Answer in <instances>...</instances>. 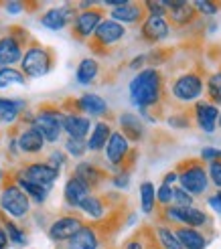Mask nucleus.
<instances>
[{
	"instance_id": "nucleus-1",
	"label": "nucleus",
	"mask_w": 221,
	"mask_h": 249,
	"mask_svg": "<svg viewBox=\"0 0 221 249\" xmlns=\"http://www.w3.org/2000/svg\"><path fill=\"white\" fill-rule=\"evenodd\" d=\"M130 99L138 107L154 106L161 99V75L156 69H144L130 81Z\"/></svg>"
},
{
	"instance_id": "nucleus-2",
	"label": "nucleus",
	"mask_w": 221,
	"mask_h": 249,
	"mask_svg": "<svg viewBox=\"0 0 221 249\" xmlns=\"http://www.w3.org/2000/svg\"><path fill=\"white\" fill-rule=\"evenodd\" d=\"M22 71L29 77H43L51 71V55L41 47H31L20 59Z\"/></svg>"
},
{
	"instance_id": "nucleus-3",
	"label": "nucleus",
	"mask_w": 221,
	"mask_h": 249,
	"mask_svg": "<svg viewBox=\"0 0 221 249\" xmlns=\"http://www.w3.org/2000/svg\"><path fill=\"white\" fill-rule=\"evenodd\" d=\"M0 207H2L4 213H8L10 217H24L29 213L31 203L29 196L24 195L18 186H6L2 191V196H0Z\"/></svg>"
},
{
	"instance_id": "nucleus-4",
	"label": "nucleus",
	"mask_w": 221,
	"mask_h": 249,
	"mask_svg": "<svg viewBox=\"0 0 221 249\" xmlns=\"http://www.w3.org/2000/svg\"><path fill=\"white\" fill-rule=\"evenodd\" d=\"M33 128L43 136L45 142H57L61 130H63V116L59 111H41L35 118Z\"/></svg>"
},
{
	"instance_id": "nucleus-5",
	"label": "nucleus",
	"mask_w": 221,
	"mask_h": 249,
	"mask_svg": "<svg viewBox=\"0 0 221 249\" xmlns=\"http://www.w3.org/2000/svg\"><path fill=\"white\" fill-rule=\"evenodd\" d=\"M203 93V81L197 73H185L173 83V97L179 102H195Z\"/></svg>"
},
{
	"instance_id": "nucleus-6",
	"label": "nucleus",
	"mask_w": 221,
	"mask_h": 249,
	"mask_svg": "<svg viewBox=\"0 0 221 249\" xmlns=\"http://www.w3.org/2000/svg\"><path fill=\"white\" fill-rule=\"evenodd\" d=\"M179 182H181V189L187 191L191 196L193 195H201L207 191V184H209V177L203 166L199 164H189L185 170L179 174Z\"/></svg>"
},
{
	"instance_id": "nucleus-7",
	"label": "nucleus",
	"mask_w": 221,
	"mask_h": 249,
	"mask_svg": "<svg viewBox=\"0 0 221 249\" xmlns=\"http://www.w3.org/2000/svg\"><path fill=\"white\" fill-rule=\"evenodd\" d=\"M81 227H83L81 219H77V217H61V219H57L53 223L51 229H49V237H51L53 241H67Z\"/></svg>"
},
{
	"instance_id": "nucleus-8",
	"label": "nucleus",
	"mask_w": 221,
	"mask_h": 249,
	"mask_svg": "<svg viewBox=\"0 0 221 249\" xmlns=\"http://www.w3.org/2000/svg\"><path fill=\"white\" fill-rule=\"evenodd\" d=\"M166 217L173 219V221H179V223H187V227L195 229V227H203L207 223V215L203 211L195 209V207H189V209H179V207H170L166 211Z\"/></svg>"
},
{
	"instance_id": "nucleus-9",
	"label": "nucleus",
	"mask_w": 221,
	"mask_h": 249,
	"mask_svg": "<svg viewBox=\"0 0 221 249\" xmlns=\"http://www.w3.org/2000/svg\"><path fill=\"white\" fill-rule=\"evenodd\" d=\"M57 177H59V172L55 168H51L49 164H31V166H27V170H24L22 178L49 189V186L57 180Z\"/></svg>"
},
{
	"instance_id": "nucleus-10",
	"label": "nucleus",
	"mask_w": 221,
	"mask_h": 249,
	"mask_svg": "<svg viewBox=\"0 0 221 249\" xmlns=\"http://www.w3.org/2000/svg\"><path fill=\"white\" fill-rule=\"evenodd\" d=\"M128 140H126V136L122 134V132H114V134H110V138L106 142V156L108 160L112 164H122V160L126 158L128 154Z\"/></svg>"
},
{
	"instance_id": "nucleus-11",
	"label": "nucleus",
	"mask_w": 221,
	"mask_h": 249,
	"mask_svg": "<svg viewBox=\"0 0 221 249\" xmlns=\"http://www.w3.org/2000/svg\"><path fill=\"white\" fill-rule=\"evenodd\" d=\"M195 116H197V124L199 128L207 134H213L215 126H217V118H219V109L217 106L209 104V102H199L195 106Z\"/></svg>"
},
{
	"instance_id": "nucleus-12",
	"label": "nucleus",
	"mask_w": 221,
	"mask_h": 249,
	"mask_svg": "<svg viewBox=\"0 0 221 249\" xmlns=\"http://www.w3.org/2000/svg\"><path fill=\"white\" fill-rule=\"evenodd\" d=\"M102 22V12L100 10H85V12H79L77 18H75V35L79 39H85L95 33V29L100 27Z\"/></svg>"
},
{
	"instance_id": "nucleus-13",
	"label": "nucleus",
	"mask_w": 221,
	"mask_h": 249,
	"mask_svg": "<svg viewBox=\"0 0 221 249\" xmlns=\"http://www.w3.org/2000/svg\"><path fill=\"white\" fill-rule=\"evenodd\" d=\"M95 39L100 41V43H104V45H112V43H116V41H120L122 36L126 35V29L122 27L120 22H116V20H102L100 22V27L95 29Z\"/></svg>"
},
{
	"instance_id": "nucleus-14",
	"label": "nucleus",
	"mask_w": 221,
	"mask_h": 249,
	"mask_svg": "<svg viewBox=\"0 0 221 249\" xmlns=\"http://www.w3.org/2000/svg\"><path fill=\"white\" fill-rule=\"evenodd\" d=\"M22 59V51H20V45L17 39L12 36H4L0 39V65H15Z\"/></svg>"
},
{
	"instance_id": "nucleus-15",
	"label": "nucleus",
	"mask_w": 221,
	"mask_h": 249,
	"mask_svg": "<svg viewBox=\"0 0 221 249\" xmlns=\"http://www.w3.org/2000/svg\"><path fill=\"white\" fill-rule=\"evenodd\" d=\"M142 33L146 39H150V41H163L168 36L170 27L163 17H148V20L142 24Z\"/></svg>"
},
{
	"instance_id": "nucleus-16",
	"label": "nucleus",
	"mask_w": 221,
	"mask_h": 249,
	"mask_svg": "<svg viewBox=\"0 0 221 249\" xmlns=\"http://www.w3.org/2000/svg\"><path fill=\"white\" fill-rule=\"evenodd\" d=\"M90 196V186L83 184L79 178H69L67 184H65V201L71 205V207H77Z\"/></svg>"
},
{
	"instance_id": "nucleus-17",
	"label": "nucleus",
	"mask_w": 221,
	"mask_h": 249,
	"mask_svg": "<svg viewBox=\"0 0 221 249\" xmlns=\"http://www.w3.org/2000/svg\"><path fill=\"white\" fill-rule=\"evenodd\" d=\"M63 130L69 134V138L83 140L90 132V120L81 116H65L63 118Z\"/></svg>"
},
{
	"instance_id": "nucleus-18",
	"label": "nucleus",
	"mask_w": 221,
	"mask_h": 249,
	"mask_svg": "<svg viewBox=\"0 0 221 249\" xmlns=\"http://www.w3.org/2000/svg\"><path fill=\"white\" fill-rule=\"evenodd\" d=\"M177 239L181 243L183 249H205V237L197 231V229H191V227H181L175 231Z\"/></svg>"
},
{
	"instance_id": "nucleus-19",
	"label": "nucleus",
	"mask_w": 221,
	"mask_h": 249,
	"mask_svg": "<svg viewBox=\"0 0 221 249\" xmlns=\"http://www.w3.org/2000/svg\"><path fill=\"white\" fill-rule=\"evenodd\" d=\"M43 146H45L43 136L37 132L35 128L24 130V132L20 134V138H18V148H20L22 152L37 154V152H41V150H43Z\"/></svg>"
},
{
	"instance_id": "nucleus-20",
	"label": "nucleus",
	"mask_w": 221,
	"mask_h": 249,
	"mask_svg": "<svg viewBox=\"0 0 221 249\" xmlns=\"http://www.w3.org/2000/svg\"><path fill=\"white\" fill-rule=\"evenodd\" d=\"M67 249H97V235L90 227H81L73 237L69 239Z\"/></svg>"
},
{
	"instance_id": "nucleus-21",
	"label": "nucleus",
	"mask_w": 221,
	"mask_h": 249,
	"mask_svg": "<svg viewBox=\"0 0 221 249\" xmlns=\"http://www.w3.org/2000/svg\"><path fill=\"white\" fill-rule=\"evenodd\" d=\"M79 109L83 111H88L90 116H100V114H106L108 111V104L104 102V99L100 95H95V93H85L79 97V102H77Z\"/></svg>"
},
{
	"instance_id": "nucleus-22",
	"label": "nucleus",
	"mask_w": 221,
	"mask_h": 249,
	"mask_svg": "<svg viewBox=\"0 0 221 249\" xmlns=\"http://www.w3.org/2000/svg\"><path fill=\"white\" fill-rule=\"evenodd\" d=\"M67 20H69V10H61V8L47 10L41 17V24L51 31H61L67 24Z\"/></svg>"
},
{
	"instance_id": "nucleus-23",
	"label": "nucleus",
	"mask_w": 221,
	"mask_h": 249,
	"mask_svg": "<svg viewBox=\"0 0 221 249\" xmlns=\"http://www.w3.org/2000/svg\"><path fill=\"white\" fill-rule=\"evenodd\" d=\"M142 17V8L138 4H132V2H126L118 8L112 10V20L116 22H136L138 18Z\"/></svg>"
},
{
	"instance_id": "nucleus-24",
	"label": "nucleus",
	"mask_w": 221,
	"mask_h": 249,
	"mask_svg": "<svg viewBox=\"0 0 221 249\" xmlns=\"http://www.w3.org/2000/svg\"><path fill=\"white\" fill-rule=\"evenodd\" d=\"M166 12L170 17H173L179 24H185L191 20V17L195 15V10H193V4L191 2H163Z\"/></svg>"
},
{
	"instance_id": "nucleus-25",
	"label": "nucleus",
	"mask_w": 221,
	"mask_h": 249,
	"mask_svg": "<svg viewBox=\"0 0 221 249\" xmlns=\"http://www.w3.org/2000/svg\"><path fill=\"white\" fill-rule=\"evenodd\" d=\"M120 124H122V130H124V136H126V140H138L140 136L144 134V126H142V122L138 120V116H134V114H124L120 118Z\"/></svg>"
},
{
	"instance_id": "nucleus-26",
	"label": "nucleus",
	"mask_w": 221,
	"mask_h": 249,
	"mask_svg": "<svg viewBox=\"0 0 221 249\" xmlns=\"http://www.w3.org/2000/svg\"><path fill=\"white\" fill-rule=\"evenodd\" d=\"M110 134H112V132H110V126H108L106 122H100V124H95V128H93V132L90 136V140L85 142V144H88L90 150L97 152V150H102V148L106 146Z\"/></svg>"
},
{
	"instance_id": "nucleus-27",
	"label": "nucleus",
	"mask_w": 221,
	"mask_h": 249,
	"mask_svg": "<svg viewBox=\"0 0 221 249\" xmlns=\"http://www.w3.org/2000/svg\"><path fill=\"white\" fill-rule=\"evenodd\" d=\"M75 178H79L83 184H88L90 189H92L93 184L100 182L102 172L97 170L93 164H90V162H81V164H77V168H75Z\"/></svg>"
},
{
	"instance_id": "nucleus-28",
	"label": "nucleus",
	"mask_w": 221,
	"mask_h": 249,
	"mask_svg": "<svg viewBox=\"0 0 221 249\" xmlns=\"http://www.w3.org/2000/svg\"><path fill=\"white\" fill-rule=\"evenodd\" d=\"M22 102H17V99H4V97H0V120L6 122V124H12L18 114H20V109H22Z\"/></svg>"
},
{
	"instance_id": "nucleus-29",
	"label": "nucleus",
	"mask_w": 221,
	"mask_h": 249,
	"mask_svg": "<svg viewBox=\"0 0 221 249\" xmlns=\"http://www.w3.org/2000/svg\"><path fill=\"white\" fill-rule=\"evenodd\" d=\"M97 69H100V67H97V63L93 59H83L79 63V67H77V73H75L77 83H81V85L92 83L97 77Z\"/></svg>"
},
{
	"instance_id": "nucleus-30",
	"label": "nucleus",
	"mask_w": 221,
	"mask_h": 249,
	"mask_svg": "<svg viewBox=\"0 0 221 249\" xmlns=\"http://www.w3.org/2000/svg\"><path fill=\"white\" fill-rule=\"evenodd\" d=\"M18 189L27 195V196H33L35 198V203H43L49 191L45 189V186H39V184H35L31 180H24V178H18Z\"/></svg>"
},
{
	"instance_id": "nucleus-31",
	"label": "nucleus",
	"mask_w": 221,
	"mask_h": 249,
	"mask_svg": "<svg viewBox=\"0 0 221 249\" xmlns=\"http://www.w3.org/2000/svg\"><path fill=\"white\" fill-rule=\"evenodd\" d=\"M154 201H156L154 184L152 182H142L140 184V203H142V211H144V213H152Z\"/></svg>"
},
{
	"instance_id": "nucleus-32",
	"label": "nucleus",
	"mask_w": 221,
	"mask_h": 249,
	"mask_svg": "<svg viewBox=\"0 0 221 249\" xmlns=\"http://www.w3.org/2000/svg\"><path fill=\"white\" fill-rule=\"evenodd\" d=\"M156 235H158V241H161V245L165 249H183L179 239H177V235H175V231H170L166 227H158Z\"/></svg>"
},
{
	"instance_id": "nucleus-33",
	"label": "nucleus",
	"mask_w": 221,
	"mask_h": 249,
	"mask_svg": "<svg viewBox=\"0 0 221 249\" xmlns=\"http://www.w3.org/2000/svg\"><path fill=\"white\" fill-rule=\"evenodd\" d=\"M79 209L81 211H85L90 217H93V219H100L102 215H104V205H102V201L100 198H95V196H88L85 201L79 205Z\"/></svg>"
},
{
	"instance_id": "nucleus-34",
	"label": "nucleus",
	"mask_w": 221,
	"mask_h": 249,
	"mask_svg": "<svg viewBox=\"0 0 221 249\" xmlns=\"http://www.w3.org/2000/svg\"><path fill=\"white\" fill-rule=\"evenodd\" d=\"M207 93H209L213 106H221V73H215V75L209 77V81H207Z\"/></svg>"
},
{
	"instance_id": "nucleus-35",
	"label": "nucleus",
	"mask_w": 221,
	"mask_h": 249,
	"mask_svg": "<svg viewBox=\"0 0 221 249\" xmlns=\"http://www.w3.org/2000/svg\"><path fill=\"white\" fill-rule=\"evenodd\" d=\"M12 83H24L22 73L10 69V67H2L0 69V87H8Z\"/></svg>"
},
{
	"instance_id": "nucleus-36",
	"label": "nucleus",
	"mask_w": 221,
	"mask_h": 249,
	"mask_svg": "<svg viewBox=\"0 0 221 249\" xmlns=\"http://www.w3.org/2000/svg\"><path fill=\"white\" fill-rule=\"evenodd\" d=\"M65 150L67 154L71 156H75V158H81L85 154V150H88V144H85L83 140H75V138H69L65 142Z\"/></svg>"
},
{
	"instance_id": "nucleus-37",
	"label": "nucleus",
	"mask_w": 221,
	"mask_h": 249,
	"mask_svg": "<svg viewBox=\"0 0 221 249\" xmlns=\"http://www.w3.org/2000/svg\"><path fill=\"white\" fill-rule=\"evenodd\" d=\"M173 201H175V205H177L179 209H189V207H193V196H191L187 191H183L181 186H179V189H173Z\"/></svg>"
},
{
	"instance_id": "nucleus-38",
	"label": "nucleus",
	"mask_w": 221,
	"mask_h": 249,
	"mask_svg": "<svg viewBox=\"0 0 221 249\" xmlns=\"http://www.w3.org/2000/svg\"><path fill=\"white\" fill-rule=\"evenodd\" d=\"M193 8L201 12V15H215L219 10V6L215 2H211V0H197V2H193Z\"/></svg>"
},
{
	"instance_id": "nucleus-39",
	"label": "nucleus",
	"mask_w": 221,
	"mask_h": 249,
	"mask_svg": "<svg viewBox=\"0 0 221 249\" xmlns=\"http://www.w3.org/2000/svg\"><path fill=\"white\" fill-rule=\"evenodd\" d=\"M6 237H8L10 241L18 243V245L24 243V235H22V231L17 229V225H15V223H10V221H6Z\"/></svg>"
},
{
	"instance_id": "nucleus-40",
	"label": "nucleus",
	"mask_w": 221,
	"mask_h": 249,
	"mask_svg": "<svg viewBox=\"0 0 221 249\" xmlns=\"http://www.w3.org/2000/svg\"><path fill=\"white\" fill-rule=\"evenodd\" d=\"M156 201L161 205H168L170 201H173V186L161 184V189L156 191Z\"/></svg>"
},
{
	"instance_id": "nucleus-41",
	"label": "nucleus",
	"mask_w": 221,
	"mask_h": 249,
	"mask_svg": "<svg viewBox=\"0 0 221 249\" xmlns=\"http://www.w3.org/2000/svg\"><path fill=\"white\" fill-rule=\"evenodd\" d=\"M207 177L211 178V182L215 186L221 189V160H213V162L209 164V174H207Z\"/></svg>"
},
{
	"instance_id": "nucleus-42",
	"label": "nucleus",
	"mask_w": 221,
	"mask_h": 249,
	"mask_svg": "<svg viewBox=\"0 0 221 249\" xmlns=\"http://www.w3.org/2000/svg\"><path fill=\"white\" fill-rule=\"evenodd\" d=\"M201 158L207 160V162H213V160L221 158V150H217V148H211V146H205L201 150Z\"/></svg>"
},
{
	"instance_id": "nucleus-43",
	"label": "nucleus",
	"mask_w": 221,
	"mask_h": 249,
	"mask_svg": "<svg viewBox=\"0 0 221 249\" xmlns=\"http://www.w3.org/2000/svg\"><path fill=\"white\" fill-rule=\"evenodd\" d=\"M146 8L150 10V17H163L166 15V8L163 2H146Z\"/></svg>"
},
{
	"instance_id": "nucleus-44",
	"label": "nucleus",
	"mask_w": 221,
	"mask_h": 249,
	"mask_svg": "<svg viewBox=\"0 0 221 249\" xmlns=\"http://www.w3.org/2000/svg\"><path fill=\"white\" fill-rule=\"evenodd\" d=\"M63 162H65L63 154H61V152H53V154H51V160H49V166H51V168H55V170L59 172V168L63 166Z\"/></svg>"
},
{
	"instance_id": "nucleus-45",
	"label": "nucleus",
	"mask_w": 221,
	"mask_h": 249,
	"mask_svg": "<svg viewBox=\"0 0 221 249\" xmlns=\"http://www.w3.org/2000/svg\"><path fill=\"white\" fill-rule=\"evenodd\" d=\"M209 207L215 211V213H219V215H221V193H217V195L209 196Z\"/></svg>"
},
{
	"instance_id": "nucleus-46",
	"label": "nucleus",
	"mask_w": 221,
	"mask_h": 249,
	"mask_svg": "<svg viewBox=\"0 0 221 249\" xmlns=\"http://www.w3.org/2000/svg\"><path fill=\"white\" fill-rule=\"evenodd\" d=\"M6 10L10 15H18V12H22V2H6Z\"/></svg>"
},
{
	"instance_id": "nucleus-47",
	"label": "nucleus",
	"mask_w": 221,
	"mask_h": 249,
	"mask_svg": "<svg viewBox=\"0 0 221 249\" xmlns=\"http://www.w3.org/2000/svg\"><path fill=\"white\" fill-rule=\"evenodd\" d=\"M114 184L120 186V189H124V186L128 184V174H122V177H116L114 178Z\"/></svg>"
},
{
	"instance_id": "nucleus-48",
	"label": "nucleus",
	"mask_w": 221,
	"mask_h": 249,
	"mask_svg": "<svg viewBox=\"0 0 221 249\" xmlns=\"http://www.w3.org/2000/svg\"><path fill=\"white\" fill-rule=\"evenodd\" d=\"M175 180H179V174H177V172H168L166 177H165V182H163V184H168V186H170Z\"/></svg>"
},
{
	"instance_id": "nucleus-49",
	"label": "nucleus",
	"mask_w": 221,
	"mask_h": 249,
	"mask_svg": "<svg viewBox=\"0 0 221 249\" xmlns=\"http://www.w3.org/2000/svg\"><path fill=\"white\" fill-rule=\"evenodd\" d=\"M6 245H8V237H6V231L0 227V249H6Z\"/></svg>"
},
{
	"instance_id": "nucleus-50",
	"label": "nucleus",
	"mask_w": 221,
	"mask_h": 249,
	"mask_svg": "<svg viewBox=\"0 0 221 249\" xmlns=\"http://www.w3.org/2000/svg\"><path fill=\"white\" fill-rule=\"evenodd\" d=\"M126 249H144V247H142V243H140V241H132V243H128V245H126Z\"/></svg>"
},
{
	"instance_id": "nucleus-51",
	"label": "nucleus",
	"mask_w": 221,
	"mask_h": 249,
	"mask_svg": "<svg viewBox=\"0 0 221 249\" xmlns=\"http://www.w3.org/2000/svg\"><path fill=\"white\" fill-rule=\"evenodd\" d=\"M217 120H219V128H221V114H219V118H217Z\"/></svg>"
},
{
	"instance_id": "nucleus-52",
	"label": "nucleus",
	"mask_w": 221,
	"mask_h": 249,
	"mask_svg": "<svg viewBox=\"0 0 221 249\" xmlns=\"http://www.w3.org/2000/svg\"><path fill=\"white\" fill-rule=\"evenodd\" d=\"M0 178H2V170H0Z\"/></svg>"
},
{
	"instance_id": "nucleus-53",
	"label": "nucleus",
	"mask_w": 221,
	"mask_h": 249,
	"mask_svg": "<svg viewBox=\"0 0 221 249\" xmlns=\"http://www.w3.org/2000/svg\"><path fill=\"white\" fill-rule=\"evenodd\" d=\"M0 122H2V120H0Z\"/></svg>"
}]
</instances>
